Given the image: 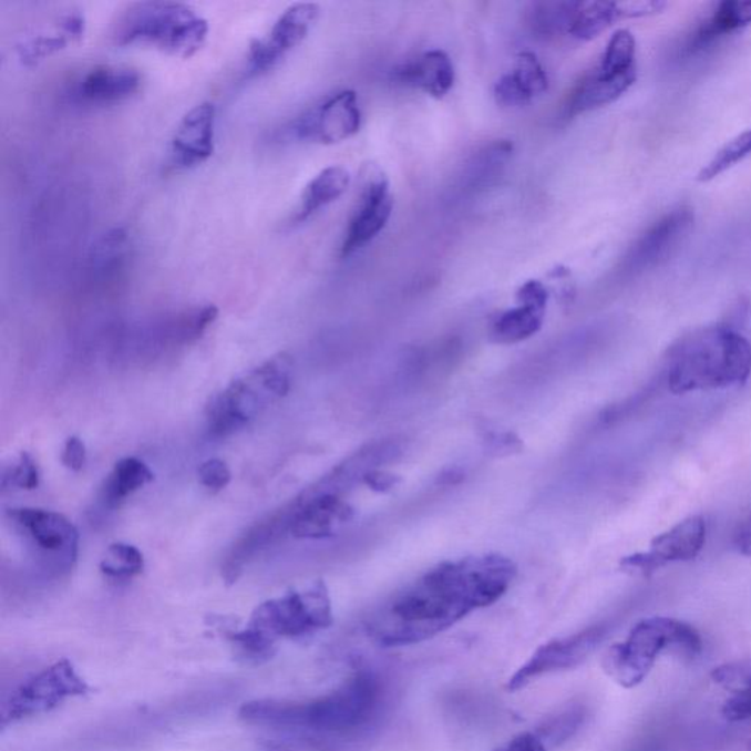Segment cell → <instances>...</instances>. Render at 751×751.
I'll list each match as a JSON object with an SVG mask.
<instances>
[{
	"mask_svg": "<svg viewBox=\"0 0 751 751\" xmlns=\"http://www.w3.org/2000/svg\"><path fill=\"white\" fill-rule=\"evenodd\" d=\"M320 17L319 4L296 3L285 9L268 34L253 40L247 59V75L266 74L300 47Z\"/></svg>",
	"mask_w": 751,
	"mask_h": 751,
	"instance_id": "30bf717a",
	"label": "cell"
},
{
	"mask_svg": "<svg viewBox=\"0 0 751 751\" xmlns=\"http://www.w3.org/2000/svg\"><path fill=\"white\" fill-rule=\"evenodd\" d=\"M751 24V2H723L719 3L712 16L703 22L687 39L686 54H695L703 49L712 47L719 39L744 29Z\"/></svg>",
	"mask_w": 751,
	"mask_h": 751,
	"instance_id": "603a6c76",
	"label": "cell"
},
{
	"mask_svg": "<svg viewBox=\"0 0 751 751\" xmlns=\"http://www.w3.org/2000/svg\"><path fill=\"white\" fill-rule=\"evenodd\" d=\"M637 70L609 71L597 66L569 94L564 115L569 117L596 111L618 101L636 83Z\"/></svg>",
	"mask_w": 751,
	"mask_h": 751,
	"instance_id": "d6986e66",
	"label": "cell"
},
{
	"mask_svg": "<svg viewBox=\"0 0 751 751\" xmlns=\"http://www.w3.org/2000/svg\"><path fill=\"white\" fill-rule=\"evenodd\" d=\"M639 751H658V749H651V748H647V749H644V750H639Z\"/></svg>",
	"mask_w": 751,
	"mask_h": 751,
	"instance_id": "f6af8a7d",
	"label": "cell"
},
{
	"mask_svg": "<svg viewBox=\"0 0 751 751\" xmlns=\"http://www.w3.org/2000/svg\"><path fill=\"white\" fill-rule=\"evenodd\" d=\"M292 513L289 532L297 538H322L332 535L337 523L348 522L352 510L338 495L297 497L289 505Z\"/></svg>",
	"mask_w": 751,
	"mask_h": 751,
	"instance_id": "ffe728a7",
	"label": "cell"
},
{
	"mask_svg": "<svg viewBox=\"0 0 751 751\" xmlns=\"http://www.w3.org/2000/svg\"><path fill=\"white\" fill-rule=\"evenodd\" d=\"M292 380V359L279 352L250 373L234 380L215 397L207 409V422L214 436H228L247 426L274 402L289 392Z\"/></svg>",
	"mask_w": 751,
	"mask_h": 751,
	"instance_id": "52a82bcc",
	"label": "cell"
},
{
	"mask_svg": "<svg viewBox=\"0 0 751 751\" xmlns=\"http://www.w3.org/2000/svg\"><path fill=\"white\" fill-rule=\"evenodd\" d=\"M577 2L538 3L533 8L531 25L533 33L542 38H555L567 33L572 25Z\"/></svg>",
	"mask_w": 751,
	"mask_h": 751,
	"instance_id": "83f0119b",
	"label": "cell"
},
{
	"mask_svg": "<svg viewBox=\"0 0 751 751\" xmlns=\"http://www.w3.org/2000/svg\"><path fill=\"white\" fill-rule=\"evenodd\" d=\"M84 17L81 13H70L59 22L54 33L34 35L18 47V58L24 65H34L52 54L63 51L71 42L83 38Z\"/></svg>",
	"mask_w": 751,
	"mask_h": 751,
	"instance_id": "d4e9b609",
	"label": "cell"
},
{
	"mask_svg": "<svg viewBox=\"0 0 751 751\" xmlns=\"http://www.w3.org/2000/svg\"><path fill=\"white\" fill-rule=\"evenodd\" d=\"M142 74L134 68L96 66L75 85V99L90 106L115 105L133 97L142 88Z\"/></svg>",
	"mask_w": 751,
	"mask_h": 751,
	"instance_id": "ac0fdd59",
	"label": "cell"
},
{
	"mask_svg": "<svg viewBox=\"0 0 751 751\" xmlns=\"http://www.w3.org/2000/svg\"><path fill=\"white\" fill-rule=\"evenodd\" d=\"M712 680L722 689L732 695H743L751 691V662H734L721 665L710 673Z\"/></svg>",
	"mask_w": 751,
	"mask_h": 751,
	"instance_id": "836d02e7",
	"label": "cell"
},
{
	"mask_svg": "<svg viewBox=\"0 0 751 751\" xmlns=\"http://www.w3.org/2000/svg\"><path fill=\"white\" fill-rule=\"evenodd\" d=\"M465 473L459 467H452L445 470L441 473V476L438 477V483L442 486H456L461 482H464Z\"/></svg>",
	"mask_w": 751,
	"mask_h": 751,
	"instance_id": "ee69618b",
	"label": "cell"
},
{
	"mask_svg": "<svg viewBox=\"0 0 751 751\" xmlns=\"http://www.w3.org/2000/svg\"><path fill=\"white\" fill-rule=\"evenodd\" d=\"M209 22L189 4L142 2L130 4L113 27L117 47H152L183 59L205 47Z\"/></svg>",
	"mask_w": 751,
	"mask_h": 751,
	"instance_id": "5b68a950",
	"label": "cell"
},
{
	"mask_svg": "<svg viewBox=\"0 0 751 751\" xmlns=\"http://www.w3.org/2000/svg\"><path fill=\"white\" fill-rule=\"evenodd\" d=\"M363 482L372 491L388 492L400 483V477L395 476V474L383 472V470L374 469L364 474Z\"/></svg>",
	"mask_w": 751,
	"mask_h": 751,
	"instance_id": "60d3db41",
	"label": "cell"
},
{
	"mask_svg": "<svg viewBox=\"0 0 751 751\" xmlns=\"http://www.w3.org/2000/svg\"><path fill=\"white\" fill-rule=\"evenodd\" d=\"M128 253V238L122 229L112 230L99 241L93 250V269L99 274H113L124 265Z\"/></svg>",
	"mask_w": 751,
	"mask_h": 751,
	"instance_id": "4dcf8cb0",
	"label": "cell"
},
{
	"mask_svg": "<svg viewBox=\"0 0 751 751\" xmlns=\"http://www.w3.org/2000/svg\"><path fill=\"white\" fill-rule=\"evenodd\" d=\"M706 536H708L706 519L701 515H693L662 535L656 536L650 543L649 551L626 556L621 560V567L626 572L650 577L667 565L698 558L706 545Z\"/></svg>",
	"mask_w": 751,
	"mask_h": 751,
	"instance_id": "9a60e30c",
	"label": "cell"
},
{
	"mask_svg": "<svg viewBox=\"0 0 751 751\" xmlns=\"http://www.w3.org/2000/svg\"><path fill=\"white\" fill-rule=\"evenodd\" d=\"M488 445H491V450L495 452L496 455L513 454V452L522 451L523 447L522 441L513 433L495 434V436L488 441Z\"/></svg>",
	"mask_w": 751,
	"mask_h": 751,
	"instance_id": "b9f144b4",
	"label": "cell"
},
{
	"mask_svg": "<svg viewBox=\"0 0 751 751\" xmlns=\"http://www.w3.org/2000/svg\"><path fill=\"white\" fill-rule=\"evenodd\" d=\"M703 641L690 624L680 619L654 617L632 628L627 639L614 645L604 659L606 673L624 689L641 685L665 650L696 658Z\"/></svg>",
	"mask_w": 751,
	"mask_h": 751,
	"instance_id": "8992f818",
	"label": "cell"
},
{
	"mask_svg": "<svg viewBox=\"0 0 751 751\" xmlns=\"http://www.w3.org/2000/svg\"><path fill=\"white\" fill-rule=\"evenodd\" d=\"M609 635L608 624H597L577 635L555 639L537 647L527 662L510 678L506 689L518 691L545 673L565 671L585 662Z\"/></svg>",
	"mask_w": 751,
	"mask_h": 751,
	"instance_id": "7c38bea8",
	"label": "cell"
},
{
	"mask_svg": "<svg viewBox=\"0 0 751 751\" xmlns=\"http://www.w3.org/2000/svg\"><path fill=\"white\" fill-rule=\"evenodd\" d=\"M216 107L203 102L185 113L171 140V162L176 169H192L215 152Z\"/></svg>",
	"mask_w": 751,
	"mask_h": 751,
	"instance_id": "2e32d148",
	"label": "cell"
},
{
	"mask_svg": "<svg viewBox=\"0 0 751 751\" xmlns=\"http://www.w3.org/2000/svg\"><path fill=\"white\" fill-rule=\"evenodd\" d=\"M40 483L39 465L35 463L33 456L29 452H21L17 464L4 469L2 473V487H18L25 488V491H33Z\"/></svg>",
	"mask_w": 751,
	"mask_h": 751,
	"instance_id": "e575fe53",
	"label": "cell"
},
{
	"mask_svg": "<svg viewBox=\"0 0 751 751\" xmlns=\"http://www.w3.org/2000/svg\"><path fill=\"white\" fill-rule=\"evenodd\" d=\"M230 479H233V473L225 461L219 459L207 460L198 469V481L209 491H222L228 486Z\"/></svg>",
	"mask_w": 751,
	"mask_h": 751,
	"instance_id": "d590c367",
	"label": "cell"
},
{
	"mask_svg": "<svg viewBox=\"0 0 751 751\" xmlns=\"http://www.w3.org/2000/svg\"><path fill=\"white\" fill-rule=\"evenodd\" d=\"M549 89V79L535 53L523 52L517 56L513 71L502 75L493 93L501 106L527 105Z\"/></svg>",
	"mask_w": 751,
	"mask_h": 751,
	"instance_id": "7402d4cb",
	"label": "cell"
},
{
	"mask_svg": "<svg viewBox=\"0 0 751 751\" xmlns=\"http://www.w3.org/2000/svg\"><path fill=\"white\" fill-rule=\"evenodd\" d=\"M751 375V342L726 325L678 339L668 351L665 382L676 395L739 388Z\"/></svg>",
	"mask_w": 751,
	"mask_h": 751,
	"instance_id": "3957f363",
	"label": "cell"
},
{
	"mask_svg": "<svg viewBox=\"0 0 751 751\" xmlns=\"http://www.w3.org/2000/svg\"><path fill=\"white\" fill-rule=\"evenodd\" d=\"M7 517L44 572L61 577L74 568L80 533L65 515L40 508H12Z\"/></svg>",
	"mask_w": 751,
	"mask_h": 751,
	"instance_id": "9c48e42d",
	"label": "cell"
},
{
	"mask_svg": "<svg viewBox=\"0 0 751 751\" xmlns=\"http://www.w3.org/2000/svg\"><path fill=\"white\" fill-rule=\"evenodd\" d=\"M695 225V212L689 206H678L647 228L627 251L619 275L640 276L658 268L678 250L689 237Z\"/></svg>",
	"mask_w": 751,
	"mask_h": 751,
	"instance_id": "8fae6325",
	"label": "cell"
},
{
	"mask_svg": "<svg viewBox=\"0 0 751 751\" xmlns=\"http://www.w3.org/2000/svg\"><path fill=\"white\" fill-rule=\"evenodd\" d=\"M61 460L71 472H81L88 463V450H85L84 442L79 436L68 438Z\"/></svg>",
	"mask_w": 751,
	"mask_h": 751,
	"instance_id": "74e56055",
	"label": "cell"
},
{
	"mask_svg": "<svg viewBox=\"0 0 751 751\" xmlns=\"http://www.w3.org/2000/svg\"><path fill=\"white\" fill-rule=\"evenodd\" d=\"M734 546L741 555L751 556V514L734 533Z\"/></svg>",
	"mask_w": 751,
	"mask_h": 751,
	"instance_id": "7bdbcfd3",
	"label": "cell"
},
{
	"mask_svg": "<svg viewBox=\"0 0 751 751\" xmlns=\"http://www.w3.org/2000/svg\"><path fill=\"white\" fill-rule=\"evenodd\" d=\"M750 155L751 130H748L744 131V133L737 135L731 142H728L726 146L708 162V165L700 171L698 179L700 183H709V181H712L717 178V176L723 174V172L731 169L732 166L744 161L745 157Z\"/></svg>",
	"mask_w": 751,
	"mask_h": 751,
	"instance_id": "f546056e",
	"label": "cell"
},
{
	"mask_svg": "<svg viewBox=\"0 0 751 751\" xmlns=\"http://www.w3.org/2000/svg\"><path fill=\"white\" fill-rule=\"evenodd\" d=\"M723 717L728 721L739 722L751 719V691L749 693L737 695L727 701L723 706Z\"/></svg>",
	"mask_w": 751,
	"mask_h": 751,
	"instance_id": "ab89813d",
	"label": "cell"
},
{
	"mask_svg": "<svg viewBox=\"0 0 751 751\" xmlns=\"http://www.w3.org/2000/svg\"><path fill=\"white\" fill-rule=\"evenodd\" d=\"M332 605L322 582L257 606L247 626L225 628L226 639L253 663L274 658L282 639H301L332 626Z\"/></svg>",
	"mask_w": 751,
	"mask_h": 751,
	"instance_id": "277c9868",
	"label": "cell"
},
{
	"mask_svg": "<svg viewBox=\"0 0 751 751\" xmlns=\"http://www.w3.org/2000/svg\"><path fill=\"white\" fill-rule=\"evenodd\" d=\"M144 556L137 547L128 543H113L109 546L106 558L102 560L101 572L113 580H128L142 574Z\"/></svg>",
	"mask_w": 751,
	"mask_h": 751,
	"instance_id": "f1b7e54d",
	"label": "cell"
},
{
	"mask_svg": "<svg viewBox=\"0 0 751 751\" xmlns=\"http://www.w3.org/2000/svg\"><path fill=\"white\" fill-rule=\"evenodd\" d=\"M545 311L518 305L502 313L492 326L493 341L515 343L533 337L541 330Z\"/></svg>",
	"mask_w": 751,
	"mask_h": 751,
	"instance_id": "4316f807",
	"label": "cell"
},
{
	"mask_svg": "<svg viewBox=\"0 0 751 751\" xmlns=\"http://www.w3.org/2000/svg\"><path fill=\"white\" fill-rule=\"evenodd\" d=\"M549 744L543 739L541 732H523V734L515 735L508 743L501 745L495 751H547Z\"/></svg>",
	"mask_w": 751,
	"mask_h": 751,
	"instance_id": "f35d334b",
	"label": "cell"
},
{
	"mask_svg": "<svg viewBox=\"0 0 751 751\" xmlns=\"http://www.w3.org/2000/svg\"><path fill=\"white\" fill-rule=\"evenodd\" d=\"M153 481V472L142 460L128 456L117 461L109 476L103 497L107 506H117L138 488Z\"/></svg>",
	"mask_w": 751,
	"mask_h": 751,
	"instance_id": "484cf974",
	"label": "cell"
},
{
	"mask_svg": "<svg viewBox=\"0 0 751 751\" xmlns=\"http://www.w3.org/2000/svg\"><path fill=\"white\" fill-rule=\"evenodd\" d=\"M361 128V111L357 93L342 90L309 109L294 122L291 133L301 142L329 146L354 137Z\"/></svg>",
	"mask_w": 751,
	"mask_h": 751,
	"instance_id": "5bb4252c",
	"label": "cell"
},
{
	"mask_svg": "<svg viewBox=\"0 0 751 751\" xmlns=\"http://www.w3.org/2000/svg\"><path fill=\"white\" fill-rule=\"evenodd\" d=\"M217 315H219V310L214 305L185 311L176 318L174 325L176 338L183 342L196 341L215 322Z\"/></svg>",
	"mask_w": 751,
	"mask_h": 751,
	"instance_id": "d6a6232c",
	"label": "cell"
},
{
	"mask_svg": "<svg viewBox=\"0 0 751 751\" xmlns=\"http://www.w3.org/2000/svg\"><path fill=\"white\" fill-rule=\"evenodd\" d=\"M391 79L402 88L422 90L429 96L442 99L454 85L455 71L451 58L441 49H433L398 65Z\"/></svg>",
	"mask_w": 751,
	"mask_h": 751,
	"instance_id": "44dd1931",
	"label": "cell"
},
{
	"mask_svg": "<svg viewBox=\"0 0 751 751\" xmlns=\"http://www.w3.org/2000/svg\"><path fill=\"white\" fill-rule=\"evenodd\" d=\"M667 3L658 0H645V2H577L569 38L578 42H590L597 35L608 30L615 22L656 16L663 11Z\"/></svg>",
	"mask_w": 751,
	"mask_h": 751,
	"instance_id": "e0dca14e",
	"label": "cell"
},
{
	"mask_svg": "<svg viewBox=\"0 0 751 751\" xmlns=\"http://www.w3.org/2000/svg\"><path fill=\"white\" fill-rule=\"evenodd\" d=\"M359 209L348 225L341 247L342 257L354 255L366 244L373 241L391 219L393 197L389 179L378 163H366L361 169Z\"/></svg>",
	"mask_w": 751,
	"mask_h": 751,
	"instance_id": "4fadbf2b",
	"label": "cell"
},
{
	"mask_svg": "<svg viewBox=\"0 0 751 751\" xmlns=\"http://www.w3.org/2000/svg\"><path fill=\"white\" fill-rule=\"evenodd\" d=\"M92 689L80 676L71 660L62 659L35 672L18 686L0 706L2 728L16 726L25 719L40 717L59 708L65 701L89 695Z\"/></svg>",
	"mask_w": 751,
	"mask_h": 751,
	"instance_id": "ba28073f",
	"label": "cell"
},
{
	"mask_svg": "<svg viewBox=\"0 0 751 751\" xmlns=\"http://www.w3.org/2000/svg\"><path fill=\"white\" fill-rule=\"evenodd\" d=\"M350 172L342 166H329L320 171L301 194L300 207H298L294 222L301 224L309 217L325 209L326 206L337 202L350 187Z\"/></svg>",
	"mask_w": 751,
	"mask_h": 751,
	"instance_id": "cb8c5ba5",
	"label": "cell"
},
{
	"mask_svg": "<svg viewBox=\"0 0 751 751\" xmlns=\"http://www.w3.org/2000/svg\"><path fill=\"white\" fill-rule=\"evenodd\" d=\"M518 305L535 307L538 310H546L549 292L541 280L532 279L524 282L517 291Z\"/></svg>",
	"mask_w": 751,
	"mask_h": 751,
	"instance_id": "8d00e7d4",
	"label": "cell"
},
{
	"mask_svg": "<svg viewBox=\"0 0 751 751\" xmlns=\"http://www.w3.org/2000/svg\"><path fill=\"white\" fill-rule=\"evenodd\" d=\"M382 686L375 673L360 669L338 690L307 701H248L239 718L248 726L313 737H347L364 730L379 713Z\"/></svg>",
	"mask_w": 751,
	"mask_h": 751,
	"instance_id": "7a4b0ae2",
	"label": "cell"
},
{
	"mask_svg": "<svg viewBox=\"0 0 751 751\" xmlns=\"http://www.w3.org/2000/svg\"><path fill=\"white\" fill-rule=\"evenodd\" d=\"M514 576L513 563L501 556L439 565L374 614L368 630L382 647L422 644L472 610L495 604Z\"/></svg>",
	"mask_w": 751,
	"mask_h": 751,
	"instance_id": "6da1fadb",
	"label": "cell"
},
{
	"mask_svg": "<svg viewBox=\"0 0 751 751\" xmlns=\"http://www.w3.org/2000/svg\"><path fill=\"white\" fill-rule=\"evenodd\" d=\"M599 66L609 71H630L636 68V39L628 30L614 33L606 47Z\"/></svg>",
	"mask_w": 751,
	"mask_h": 751,
	"instance_id": "1f68e13d",
	"label": "cell"
}]
</instances>
